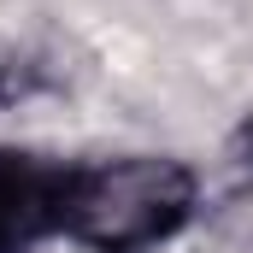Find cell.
Wrapping results in <instances>:
<instances>
[{
  "label": "cell",
  "mask_w": 253,
  "mask_h": 253,
  "mask_svg": "<svg viewBox=\"0 0 253 253\" xmlns=\"http://www.w3.org/2000/svg\"><path fill=\"white\" fill-rule=\"evenodd\" d=\"M200 177L177 153H112L71 165L59 236L88 253H153L194 224Z\"/></svg>",
  "instance_id": "cell-1"
},
{
  "label": "cell",
  "mask_w": 253,
  "mask_h": 253,
  "mask_svg": "<svg viewBox=\"0 0 253 253\" xmlns=\"http://www.w3.org/2000/svg\"><path fill=\"white\" fill-rule=\"evenodd\" d=\"M65 177H71L65 159L0 147V253H36L59 236Z\"/></svg>",
  "instance_id": "cell-2"
},
{
  "label": "cell",
  "mask_w": 253,
  "mask_h": 253,
  "mask_svg": "<svg viewBox=\"0 0 253 253\" xmlns=\"http://www.w3.org/2000/svg\"><path fill=\"white\" fill-rule=\"evenodd\" d=\"M42 88H53V65L42 59V53H18V47L0 53V106L36 100Z\"/></svg>",
  "instance_id": "cell-3"
},
{
  "label": "cell",
  "mask_w": 253,
  "mask_h": 253,
  "mask_svg": "<svg viewBox=\"0 0 253 253\" xmlns=\"http://www.w3.org/2000/svg\"><path fill=\"white\" fill-rule=\"evenodd\" d=\"M236 147H242V153H248V159H253V118H248V124H242V135H236Z\"/></svg>",
  "instance_id": "cell-4"
}]
</instances>
